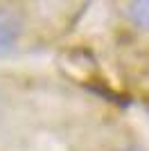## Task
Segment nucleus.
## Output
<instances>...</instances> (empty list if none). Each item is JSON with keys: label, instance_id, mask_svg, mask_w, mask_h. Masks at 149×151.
Here are the masks:
<instances>
[{"label": "nucleus", "instance_id": "nucleus-2", "mask_svg": "<svg viewBox=\"0 0 149 151\" xmlns=\"http://www.w3.org/2000/svg\"><path fill=\"white\" fill-rule=\"evenodd\" d=\"M129 16L131 20L140 27H147L149 29V0H138V2H131L129 5Z\"/></svg>", "mask_w": 149, "mask_h": 151}, {"label": "nucleus", "instance_id": "nucleus-1", "mask_svg": "<svg viewBox=\"0 0 149 151\" xmlns=\"http://www.w3.org/2000/svg\"><path fill=\"white\" fill-rule=\"evenodd\" d=\"M20 36V20L9 9H0V54L9 52Z\"/></svg>", "mask_w": 149, "mask_h": 151}, {"label": "nucleus", "instance_id": "nucleus-3", "mask_svg": "<svg viewBox=\"0 0 149 151\" xmlns=\"http://www.w3.org/2000/svg\"><path fill=\"white\" fill-rule=\"evenodd\" d=\"M131 151H140V149H131Z\"/></svg>", "mask_w": 149, "mask_h": 151}]
</instances>
